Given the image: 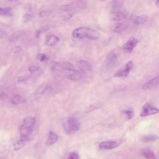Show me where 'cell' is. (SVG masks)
I'll return each mask as SVG.
<instances>
[{"label":"cell","mask_w":159,"mask_h":159,"mask_svg":"<svg viewBox=\"0 0 159 159\" xmlns=\"http://www.w3.org/2000/svg\"><path fill=\"white\" fill-rule=\"evenodd\" d=\"M72 35L74 38H87L93 40H98L100 37V33L96 30L86 27L75 29Z\"/></svg>","instance_id":"obj_1"},{"label":"cell","mask_w":159,"mask_h":159,"mask_svg":"<svg viewBox=\"0 0 159 159\" xmlns=\"http://www.w3.org/2000/svg\"><path fill=\"white\" fill-rule=\"evenodd\" d=\"M80 126V123L78 120L73 117H71L68 118L64 125V130L68 134H71L78 131Z\"/></svg>","instance_id":"obj_2"},{"label":"cell","mask_w":159,"mask_h":159,"mask_svg":"<svg viewBox=\"0 0 159 159\" xmlns=\"http://www.w3.org/2000/svg\"><path fill=\"white\" fill-rule=\"evenodd\" d=\"M159 110L150 104L147 103L143 106L140 114L141 117H146L156 114L158 113Z\"/></svg>","instance_id":"obj_3"},{"label":"cell","mask_w":159,"mask_h":159,"mask_svg":"<svg viewBox=\"0 0 159 159\" xmlns=\"http://www.w3.org/2000/svg\"><path fill=\"white\" fill-rule=\"evenodd\" d=\"M134 66L133 62L131 61H129L126 64L125 69L117 71L115 74L114 76L117 77H126L130 72L133 69Z\"/></svg>","instance_id":"obj_4"},{"label":"cell","mask_w":159,"mask_h":159,"mask_svg":"<svg viewBox=\"0 0 159 159\" xmlns=\"http://www.w3.org/2000/svg\"><path fill=\"white\" fill-rule=\"evenodd\" d=\"M138 40L135 38H131L124 45L123 47V50L129 53H131L138 44Z\"/></svg>","instance_id":"obj_5"},{"label":"cell","mask_w":159,"mask_h":159,"mask_svg":"<svg viewBox=\"0 0 159 159\" xmlns=\"http://www.w3.org/2000/svg\"><path fill=\"white\" fill-rule=\"evenodd\" d=\"M127 14L124 11H114L110 15V18L112 20L119 21L126 19Z\"/></svg>","instance_id":"obj_6"},{"label":"cell","mask_w":159,"mask_h":159,"mask_svg":"<svg viewBox=\"0 0 159 159\" xmlns=\"http://www.w3.org/2000/svg\"><path fill=\"white\" fill-rule=\"evenodd\" d=\"M159 85V78H155L145 83L142 86L144 90H151L157 88Z\"/></svg>","instance_id":"obj_7"},{"label":"cell","mask_w":159,"mask_h":159,"mask_svg":"<svg viewBox=\"0 0 159 159\" xmlns=\"http://www.w3.org/2000/svg\"><path fill=\"white\" fill-rule=\"evenodd\" d=\"M119 144L115 141H107L101 143L99 145V148L102 150H111L118 146Z\"/></svg>","instance_id":"obj_8"},{"label":"cell","mask_w":159,"mask_h":159,"mask_svg":"<svg viewBox=\"0 0 159 159\" xmlns=\"http://www.w3.org/2000/svg\"><path fill=\"white\" fill-rule=\"evenodd\" d=\"M117 52L113 51L108 55L106 59V63L107 65H112L116 62L118 56V53Z\"/></svg>","instance_id":"obj_9"},{"label":"cell","mask_w":159,"mask_h":159,"mask_svg":"<svg viewBox=\"0 0 159 159\" xmlns=\"http://www.w3.org/2000/svg\"><path fill=\"white\" fill-rule=\"evenodd\" d=\"M79 67L83 73H86L90 72L92 68L90 64L84 60H81L79 62Z\"/></svg>","instance_id":"obj_10"},{"label":"cell","mask_w":159,"mask_h":159,"mask_svg":"<svg viewBox=\"0 0 159 159\" xmlns=\"http://www.w3.org/2000/svg\"><path fill=\"white\" fill-rule=\"evenodd\" d=\"M58 139V138L57 135L55 134L54 132L50 131L46 142V145L48 146L53 145L57 142Z\"/></svg>","instance_id":"obj_11"},{"label":"cell","mask_w":159,"mask_h":159,"mask_svg":"<svg viewBox=\"0 0 159 159\" xmlns=\"http://www.w3.org/2000/svg\"><path fill=\"white\" fill-rule=\"evenodd\" d=\"M142 154L146 159H157L153 151L149 149H144L142 151Z\"/></svg>","instance_id":"obj_12"},{"label":"cell","mask_w":159,"mask_h":159,"mask_svg":"<svg viewBox=\"0 0 159 159\" xmlns=\"http://www.w3.org/2000/svg\"><path fill=\"white\" fill-rule=\"evenodd\" d=\"M127 24L126 23H120L115 25L114 28V31L117 33L123 32L127 29Z\"/></svg>","instance_id":"obj_13"},{"label":"cell","mask_w":159,"mask_h":159,"mask_svg":"<svg viewBox=\"0 0 159 159\" xmlns=\"http://www.w3.org/2000/svg\"><path fill=\"white\" fill-rule=\"evenodd\" d=\"M36 123V119L32 117H28L24 120L23 124L26 126L33 128Z\"/></svg>","instance_id":"obj_14"},{"label":"cell","mask_w":159,"mask_h":159,"mask_svg":"<svg viewBox=\"0 0 159 159\" xmlns=\"http://www.w3.org/2000/svg\"><path fill=\"white\" fill-rule=\"evenodd\" d=\"M59 41V38L54 35H51L49 36L47 39L46 44L49 46H53L57 44Z\"/></svg>","instance_id":"obj_15"},{"label":"cell","mask_w":159,"mask_h":159,"mask_svg":"<svg viewBox=\"0 0 159 159\" xmlns=\"http://www.w3.org/2000/svg\"><path fill=\"white\" fill-rule=\"evenodd\" d=\"M158 139V136L155 134L146 135L142 138L143 141L146 142H153L156 141Z\"/></svg>","instance_id":"obj_16"},{"label":"cell","mask_w":159,"mask_h":159,"mask_svg":"<svg viewBox=\"0 0 159 159\" xmlns=\"http://www.w3.org/2000/svg\"><path fill=\"white\" fill-rule=\"evenodd\" d=\"M67 77L71 80H77L81 78V75L79 71L77 70L70 72L67 76Z\"/></svg>","instance_id":"obj_17"},{"label":"cell","mask_w":159,"mask_h":159,"mask_svg":"<svg viewBox=\"0 0 159 159\" xmlns=\"http://www.w3.org/2000/svg\"><path fill=\"white\" fill-rule=\"evenodd\" d=\"M60 67L63 69L70 72L76 70L73 64L68 62H63L60 65Z\"/></svg>","instance_id":"obj_18"},{"label":"cell","mask_w":159,"mask_h":159,"mask_svg":"<svg viewBox=\"0 0 159 159\" xmlns=\"http://www.w3.org/2000/svg\"><path fill=\"white\" fill-rule=\"evenodd\" d=\"M122 113L123 115L125 116L127 119L128 120H131L133 119L135 115L134 112L132 109L122 110Z\"/></svg>","instance_id":"obj_19"},{"label":"cell","mask_w":159,"mask_h":159,"mask_svg":"<svg viewBox=\"0 0 159 159\" xmlns=\"http://www.w3.org/2000/svg\"><path fill=\"white\" fill-rule=\"evenodd\" d=\"M28 142L23 141L20 139L16 143H15L13 146V148L15 151L19 150L25 146Z\"/></svg>","instance_id":"obj_20"},{"label":"cell","mask_w":159,"mask_h":159,"mask_svg":"<svg viewBox=\"0 0 159 159\" xmlns=\"http://www.w3.org/2000/svg\"><path fill=\"white\" fill-rule=\"evenodd\" d=\"M146 20V18L137 16L134 18L133 19V22L135 24L140 25L145 23Z\"/></svg>","instance_id":"obj_21"},{"label":"cell","mask_w":159,"mask_h":159,"mask_svg":"<svg viewBox=\"0 0 159 159\" xmlns=\"http://www.w3.org/2000/svg\"><path fill=\"white\" fill-rule=\"evenodd\" d=\"M24 101L20 95H15L12 98L11 102L14 104H18L22 103Z\"/></svg>","instance_id":"obj_22"},{"label":"cell","mask_w":159,"mask_h":159,"mask_svg":"<svg viewBox=\"0 0 159 159\" xmlns=\"http://www.w3.org/2000/svg\"><path fill=\"white\" fill-rule=\"evenodd\" d=\"M0 15L10 16L12 15L11 9L9 8L4 9L0 8Z\"/></svg>","instance_id":"obj_23"},{"label":"cell","mask_w":159,"mask_h":159,"mask_svg":"<svg viewBox=\"0 0 159 159\" xmlns=\"http://www.w3.org/2000/svg\"><path fill=\"white\" fill-rule=\"evenodd\" d=\"M122 1H113L111 4L113 8L114 9L119 8L122 5Z\"/></svg>","instance_id":"obj_24"},{"label":"cell","mask_w":159,"mask_h":159,"mask_svg":"<svg viewBox=\"0 0 159 159\" xmlns=\"http://www.w3.org/2000/svg\"><path fill=\"white\" fill-rule=\"evenodd\" d=\"M60 65L57 63L53 62L52 63L51 65V69L52 71H56L58 69Z\"/></svg>","instance_id":"obj_25"},{"label":"cell","mask_w":159,"mask_h":159,"mask_svg":"<svg viewBox=\"0 0 159 159\" xmlns=\"http://www.w3.org/2000/svg\"><path fill=\"white\" fill-rule=\"evenodd\" d=\"M40 69L39 67L36 66H32L29 68V71L31 73H34L38 71Z\"/></svg>","instance_id":"obj_26"},{"label":"cell","mask_w":159,"mask_h":159,"mask_svg":"<svg viewBox=\"0 0 159 159\" xmlns=\"http://www.w3.org/2000/svg\"><path fill=\"white\" fill-rule=\"evenodd\" d=\"M77 154L75 153H71L67 159H78Z\"/></svg>","instance_id":"obj_27"},{"label":"cell","mask_w":159,"mask_h":159,"mask_svg":"<svg viewBox=\"0 0 159 159\" xmlns=\"http://www.w3.org/2000/svg\"><path fill=\"white\" fill-rule=\"evenodd\" d=\"M48 89V87L47 86H45L42 88L41 90L40 91V94H44L47 91Z\"/></svg>","instance_id":"obj_28"},{"label":"cell","mask_w":159,"mask_h":159,"mask_svg":"<svg viewBox=\"0 0 159 159\" xmlns=\"http://www.w3.org/2000/svg\"><path fill=\"white\" fill-rule=\"evenodd\" d=\"M31 16L28 14H26L24 17V20L25 22H27L31 20Z\"/></svg>","instance_id":"obj_29"},{"label":"cell","mask_w":159,"mask_h":159,"mask_svg":"<svg viewBox=\"0 0 159 159\" xmlns=\"http://www.w3.org/2000/svg\"><path fill=\"white\" fill-rule=\"evenodd\" d=\"M6 95L5 93L3 92L0 93V101L4 100L6 98Z\"/></svg>","instance_id":"obj_30"},{"label":"cell","mask_w":159,"mask_h":159,"mask_svg":"<svg viewBox=\"0 0 159 159\" xmlns=\"http://www.w3.org/2000/svg\"><path fill=\"white\" fill-rule=\"evenodd\" d=\"M46 59V56L45 54L42 55L40 57V60L41 62H43Z\"/></svg>","instance_id":"obj_31"},{"label":"cell","mask_w":159,"mask_h":159,"mask_svg":"<svg viewBox=\"0 0 159 159\" xmlns=\"http://www.w3.org/2000/svg\"><path fill=\"white\" fill-rule=\"evenodd\" d=\"M26 79L27 78L25 77H21L18 78V82H22L25 81Z\"/></svg>","instance_id":"obj_32"},{"label":"cell","mask_w":159,"mask_h":159,"mask_svg":"<svg viewBox=\"0 0 159 159\" xmlns=\"http://www.w3.org/2000/svg\"><path fill=\"white\" fill-rule=\"evenodd\" d=\"M7 34L6 32H5L0 31V38H1L5 36Z\"/></svg>","instance_id":"obj_33"},{"label":"cell","mask_w":159,"mask_h":159,"mask_svg":"<svg viewBox=\"0 0 159 159\" xmlns=\"http://www.w3.org/2000/svg\"><path fill=\"white\" fill-rule=\"evenodd\" d=\"M156 3L157 5H159V1H158H158H156Z\"/></svg>","instance_id":"obj_34"}]
</instances>
